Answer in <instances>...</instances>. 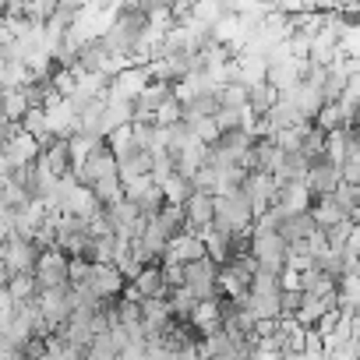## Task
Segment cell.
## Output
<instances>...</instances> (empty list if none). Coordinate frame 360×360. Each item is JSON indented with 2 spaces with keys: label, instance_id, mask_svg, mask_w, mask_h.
Listing matches in <instances>:
<instances>
[{
  "label": "cell",
  "instance_id": "cell-1",
  "mask_svg": "<svg viewBox=\"0 0 360 360\" xmlns=\"http://www.w3.org/2000/svg\"><path fill=\"white\" fill-rule=\"evenodd\" d=\"M240 191H244V198H248V205H251V212L258 216V212H265L269 205H272V198H276V176L272 173H265V169H244V176H240V184H237Z\"/></svg>",
  "mask_w": 360,
  "mask_h": 360
},
{
  "label": "cell",
  "instance_id": "cell-2",
  "mask_svg": "<svg viewBox=\"0 0 360 360\" xmlns=\"http://www.w3.org/2000/svg\"><path fill=\"white\" fill-rule=\"evenodd\" d=\"M251 255H255L258 265L279 272L283 262H286V240H283V233L279 230H258V226H251Z\"/></svg>",
  "mask_w": 360,
  "mask_h": 360
},
{
  "label": "cell",
  "instance_id": "cell-3",
  "mask_svg": "<svg viewBox=\"0 0 360 360\" xmlns=\"http://www.w3.org/2000/svg\"><path fill=\"white\" fill-rule=\"evenodd\" d=\"M32 276H36V286H60V283H68V251L57 248V244L39 248Z\"/></svg>",
  "mask_w": 360,
  "mask_h": 360
},
{
  "label": "cell",
  "instance_id": "cell-4",
  "mask_svg": "<svg viewBox=\"0 0 360 360\" xmlns=\"http://www.w3.org/2000/svg\"><path fill=\"white\" fill-rule=\"evenodd\" d=\"M216 262L209 258V255H202V258H195V262H184V286L198 297V300H205V297H223L219 293V283H216Z\"/></svg>",
  "mask_w": 360,
  "mask_h": 360
},
{
  "label": "cell",
  "instance_id": "cell-5",
  "mask_svg": "<svg viewBox=\"0 0 360 360\" xmlns=\"http://www.w3.org/2000/svg\"><path fill=\"white\" fill-rule=\"evenodd\" d=\"M148 82V68L145 64H124L117 75L106 78V99H134L141 92V85Z\"/></svg>",
  "mask_w": 360,
  "mask_h": 360
},
{
  "label": "cell",
  "instance_id": "cell-6",
  "mask_svg": "<svg viewBox=\"0 0 360 360\" xmlns=\"http://www.w3.org/2000/svg\"><path fill=\"white\" fill-rule=\"evenodd\" d=\"M36 300H39V311H43V318H46V321H50V328L57 332V328L64 325V318L71 314L68 283H60V286H39V290H36Z\"/></svg>",
  "mask_w": 360,
  "mask_h": 360
},
{
  "label": "cell",
  "instance_id": "cell-7",
  "mask_svg": "<svg viewBox=\"0 0 360 360\" xmlns=\"http://www.w3.org/2000/svg\"><path fill=\"white\" fill-rule=\"evenodd\" d=\"M304 184H307L311 198L332 195L335 184H339V162H332V159H325V155L311 159V162H307V173H304Z\"/></svg>",
  "mask_w": 360,
  "mask_h": 360
},
{
  "label": "cell",
  "instance_id": "cell-8",
  "mask_svg": "<svg viewBox=\"0 0 360 360\" xmlns=\"http://www.w3.org/2000/svg\"><path fill=\"white\" fill-rule=\"evenodd\" d=\"M36 155H39V141H36L22 124H15V131H11L8 141H4V159H8V166H11V169H15V166H29Z\"/></svg>",
  "mask_w": 360,
  "mask_h": 360
},
{
  "label": "cell",
  "instance_id": "cell-9",
  "mask_svg": "<svg viewBox=\"0 0 360 360\" xmlns=\"http://www.w3.org/2000/svg\"><path fill=\"white\" fill-rule=\"evenodd\" d=\"M36 255H39V248L32 244V240H25V237H8L4 240V255H0V262H4V269L8 272H32V265H36Z\"/></svg>",
  "mask_w": 360,
  "mask_h": 360
},
{
  "label": "cell",
  "instance_id": "cell-10",
  "mask_svg": "<svg viewBox=\"0 0 360 360\" xmlns=\"http://www.w3.org/2000/svg\"><path fill=\"white\" fill-rule=\"evenodd\" d=\"M92 290H96V297H103V300H113L120 290H124V276L117 272V265L113 262H92V269H89V279H85Z\"/></svg>",
  "mask_w": 360,
  "mask_h": 360
},
{
  "label": "cell",
  "instance_id": "cell-11",
  "mask_svg": "<svg viewBox=\"0 0 360 360\" xmlns=\"http://www.w3.org/2000/svg\"><path fill=\"white\" fill-rule=\"evenodd\" d=\"M205 255V240L198 237V233H188V230H180V233H173L169 240H166V251H162V258H169V262H195V258H202ZM159 258V262H162Z\"/></svg>",
  "mask_w": 360,
  "mask_h": 360
},
{
  "label": "cell",
  "instance_id": "cell-12",
  "mask_svg": "<svg viewBox=\"0 0 360 360\" xmlns=\"http://www.w3.org/2000/svg\"><path fill=\"white\" fill-rule=\"evenodd\" d=\"M272 205H276L283 216H286V212H304V209L311 205V191H307L304 180H283V184L276 188Z\"/></svg>",
  "mask_w": 360,
  "mask_h": 360
},
{
  "label": "cell",
  "instance_id": "cell-13",
  "mask_svg": "<svg viewBox=\"0 0 360 360\" xmlns=\"http://www.w3.org/2000/svg\"><path fill=\"white\" fill-rule=\"evenodd\" d=\"M279 96H283V99H290V103H293V110H297L304 120H311V117H314V110L325 103V99H321V89H318V85H307V82H297L293 89H286V92H279Z\"/></svg>",
  "mask_w": 360,
  "mask_h": 360
},
{
  "label": "cell",
  "instance_id": "cell-14",
  "mask_svg": "<svg viewBox=\"0 0 360 360\" xmlns=\"http://www.w3.org/2000/svg\"><path fill=\"white\" fill-rule=\"evenodd\" d=\"M138 311H141V328L145 335H159L169 321V307H166V297H141L138 300Z\"/></svg>",
  "mask_w": 360,
  "mask_h": 360
},
{
  "label": "cell",
  "instance_id": "cell-15",
  "mask_svg": "<svg viewBox=\"0 0 360 360\" xmlns=\"http://www.w3.org/2000/svg\"><path fill=\"white\" fill-rule=\"evenodd\" d=\"M131 286L138 290V300H141V297H166V283H162V265H155V262H145V265H141V269L134 272Z\"/></svg>",
  "mask_w": 360,
  "mask_h": 360
},
{
  "label": "cell",
  "instance_id": "cell-16",
  "mask_svg": "<svg viewBox=\"0 0 360 360\" xmlns=\"http://www.w3.org/2000/svg\"><path fill=\"white\" fill-rule=\"evenodd\" d=\"M307 212H311V219H314V226H332V223H339V219H353L332 195H318V198H311V205H307Z\"/></svg>",
  "mask_w": 360,
  "mask_h": 360
},
{
  "label": "cell",
  "instance_id": "cell-17",
  "mask_svg": "<svg viewBox=\"0 0 360 360\" xmlns=\"http://www.w3.org/2000/svg\"><path fill=\"white\" fill-rule=\"evenodd\" d=\"M219 318H223V304H219V297H205V300H195V307H191V325H195V332L202 335V332H212V328H219Z\"/></svg>",
  "mask_w": 360,
  "mask_h": 360
},
{
  "label": "cell",
  "instance_id": "cell-18",
  "mask_svg": "<svg viewBox=\"0 0 360 360\" xmlns=\"http://www.w3.org/2000/svg\"><path fill=\"white\" fill-rule=\"evenodd\" d=\"M131 120H134V106H131L127 99H106V103H103V113H99V134L106 138L113 127L131 124Z\"/></svg>",
  "mask_w": 360,
  "mask_h": 360
},
{
  "label": "cell",
  "instance_id": "cell-19",
  "mask_svg": "<svg viewBox=\"0 0 360 360\" xmlns=\"http://www.w3.org/2000/svg\"><path fill=\"white\" fill-rule=\"evenodd\" d=\"M159 188H162V202H173V205H184V198L195 191V188H191V180H188V176H180L176 169L166 173V176L159 180Z\"/></svg>",
  "mask_w": 360,
  "mask_h": 360
},
{
  "label": "cell",
  "instance_id": "cell-20",
  "mask_svg": "<svg viewBox=\"0 0 360 360\" xmlns=\"http://www.w3.org/2000/svg\"><path fill=\"white\" fill-rule=\"evenodd\" d=\"M18 124H22V127L39 141V148L53 138V134H50V127H46V110H43V106H29V110L22 113V120H18Z\"/></svg>",
  "mask_w": 360,
  "mask_h": 360
},
{
  "label": "cell",
  "instance_id": "cell-21",
  "mask_svg": "<svg viewBox=\"0 0 360 360\" xmlns=\"http://www.w3.org/2000/svg\"><path fill=\"white\" fill-rule=\"evenodd\" d=\"M89 188H92V195L99 198V205H110V202L124 198V188H120V176H117V169H113V173H103V176H96Z\"/></svg>",
  "mask_w": 360,
  "mask_h": 360
},
{
  "label": "cell",
  "instance_id": "cell-22",
  "mask_svg": "<svg viewBox=\"0 0 360 360\" xmlns=\"http://www.w3.org/2000/svg\"><path fill=\"white\" fill-rule=\"evenodd\" d=\"M223 15H226L223 0H195V11H191L188 22H195V25H202V29H212Z\"/></svg>",
  "mask_w": 360,
  "mask_h": 360
},
{
  "label": "cell",
  "instance_id": "cell-23",
  "mask_svg": "<svg viewBox=\"0 0 360 360\" xmlns=\"http://www.w3.org/2000/svg\"><path fill=\"white\" fill-rule=\"evenodd\" d=\"M25 110H29V99H25L22 89H4V92H0V117H4V120L18 124Z\"/></svg>",
  "mask_w": 360,
  "mask_h": 360
},
{
  "label": "cell",
  "instance_id": "cell-24",
  "mask_svg": "<svg viewBox=\"0 0 360 360\" xmlns=\"http://www.w3.org/2000/svg\"><path fill=\"white\" fill-rule=\"evenodd\" d=\"M311 124H314L318 131H332V127H349L335 99H325V103H321V106L314 110V117H311Z\"/></svg>",
  "mask_w": 360,
  "mask_h": 360
},
{
  "label": "cell",
  "instance_id": "cell-25",
  "mask_svg": "<svg viewBox=\"0 0 360 360\" xmlns=\"http://www.w3.org/2000/svg\"><path fill=\"white\" fill-rule=\"evenodd\" d=\"M191 138H195V131H191L188 120H173V124L162 127V141H166V152H169V155H176Z\"/></svg>",
  "mask_w": 360,
  "mask_h": 360
},
{
  "label": "cell",
  "instance_id": "cell-26",
  "mask_svg": "<svg viewBox=\"0 0 360 360\" xmlns=\"http://www.w3.org/2000/svg\"><path fill=\"white\" fill-rule=\"evenodd\" d=\"M155 223H159V230H162L166 237L180 233V230H184V205L162 202V205H159V212H155Z\"/></svg>",
  "mask_w": 360,
  "mask_h": 360
},
{
  "label": "cell",
  "instance_id": "cell-27",
  "mask_svg": "<svg viewBox=\"0 0 360 360\" xmlns=\"http://www.w3.org/2000/svg\"><path fill=\"white\" fill-rule=\"evenodd\" d=\"M276 89L269 85V82H255V85H248V110L255 113V117H262L272 103H276Z\"/></svg>",
  "mask_w": 360,
  "mask_h": 360
},
{
  "label": "cell",
  "instance_id": "cell-28",
  "mask_svg": "<svg viewBox=\"0 0 360 360\" xmlns=\"http://www.w3.org/2000/svg\"><path fill=\"white\" fill-rule=\"evenodd\" d=\"M4 290L11 293V300H29V297H36L39 286H36V276L32 272H11Z\"/></svg>",
  "mask_w": 360,
  "mask_h": 360
},
{
  "label": "cell",
  "instance_id": "cell-29",
  "mask_svg": "<svg viewBox=\"0 0 360 360\" xmlns=\"http://www.w3.org/2000/svg\"><path fill=\"white\" fill-rule=\"evenodd\" d=\"M103 141H106V148L113 152V159H120V155H127L131 148H138V145H134V138H131V124H120V127H113V131H110Z\"/></svg>",
  "mask_w": 360,
  "mask_h": 360
},
{
  "label": "cell",
  "instance_id": "cell-30",
  "mask_svg": "<svg viewBox=\"0 0 360 360\" xmlns=\"http://www.w3.org/2000/svg\"><path fill=\"white\" fill-rule=\"evenodd\" d=\"M85 356H92V360H113V356H117V342H113L110 328H106V332H96V335L89 339Z\"/></svg>",
  "mask_w": 360,
  "mask_h": 360
},
{
  "label": "cell",
  "instance_id": "cell-31",
  "mask_svg": "<svg viewBox=\"0 0 360 360\" xmlns=\"http://www.w3.org/2000/svg\"><path fill=\"white\" fill-rule=\"evenodd\" d=\"M353 226H356V219H339V223L325 226V230H321V233H325V244H328L332 251H342V244H346V237L353 233Z\"/></svg>",
  "mask_w": 360,
  "mask_h": 360
},
{
  "label": "cell",
  "instance_id": "cell-32",
  "mask_svg": "<svg viewBox=\"0 0 360 360\" xmlns=\"http://www.w3.org/2000/svg\"><path fill=\"white\" fill-rule=\"evenodd\" d=\"M332 198L356 219V202H360V184H346V180H339L335 184V191H332Z\"/></svg>",
  "mask_w": 360,
  "mask_h": 360
},
{
  "label": "cell",
  "instance_id": "cell-33",
  "mask_svg": "<svg viewBox=\"0 0 360 360\" xmlns=\"http://www.w3.org/2000/svg\"><path fill=\"white\" fill-rule=\"evenodd\" d=\"M321 145H325V131H318L314 124H307V131H304V141H300V155L311 162V159H318L321 155Z\"/></svg>",
  "mask_w": 360,
  "mask_h": 360
},
{
  "label": "cell",
  "instance_id": "cell-34",
  "mask_svg": "<svg viewBox=\"0 0 360 360\" xmlns=\"http://www.w3.org/2000/svg\"><path fill=\"white\" fill-rule=\"evenodd\" d=\"M188 124H191V131H195V138H202L205 145H212V141L219 138V127H216V120H212V113H202V117H188Z\"/></svg>",
  "mask_w": 360,
  "mask_h": 360
},
{
  "label": "cell",
  "instance_id": "cell-35",
  "mask_svg": "<svg viewBox=\"0 0 360 360\" xmlns=\"http://www.w3.org/2000/svg\"><path fill=\"white\" fill-rule=\"evenodd\" d=\"M173 120H180V99H173V92L155 106V113H152V124H159V127H166V124H173Z\"/></svg>",
  "mask_w": 360,
  "mask_h": 360
},
{
  "label": "cell",
  "instance_id": "cell-36",
  "mask_svg": "<svg viewBox=\"0 0 360 360\" xmlns=\"http://www.w3.org/2000/svg\"><path fill=\"white\" fill-rule=\"evenodd\" d=\"M152 184H155V180H152L148 173H138V176L124 180L120 188H124V198H127V202H138V198H141V195H145V191H148Z\"/></svg>",
  "mask_w": 360,
  "mask_h": 360
},
{
  "label": "cell",
  "instance_id": "cell-37",
  "mask_svg": "<svg viewBox=\"0 0 360 360\" xmlns=\"http://www.w3.org/2000/svg\"><path fill=\"white\" fill-rule=\"evenodd\" d=\"M300 353H304V360H321V356H325L321 335H318L311 325H307V332H304V349H300Z\"/></svg>",
  "mask_w": 360,
  "mask_h": 360
},
{
  "label": "cell",
  "instance_id": "cell-38",
  "mask_svg": "<svg viewBox=\"0 0 360 360\" xmlns=\"http://www.w3.org/2000/svg\"><path fill=\"white\" fill-rule=\"evenodd\" d=\"M134 205H138V209H141L145 216L159 212V205H162V188H159V184H152V188H148V191H145V195H141V198H138Z\"/></svg>",
  "mask_w": 360,
  "mask_h": 360
},
{
  "label": "cell",
  "instance_id": "cell-39",
  "mask_svg": "<svg viewBox=\"0 0 360 360\" xmlns=\"http://www.w3.org/2000/svg\"><path fill=\"white\" fill-rule=\"evenodd\" d=\"M169 18L176 22V25H184L188 18H191V11H195V0H169Z\"/></svg>",
  "mask_w": 360,
  "mask_h": 360
},
{
  "label": "cell",
  "instance_id": "cell-40",
  "mask_svg": "<svg viewBox=\"0 0 360 360\" xmlns=\"http://www.w3.org/2000/svg\"><path fill=\"white\" fill-rule=\"evenodd\" d=\"M300 304V290H279V314H293Z\"/></svg>",
  "mask_w": 360,
  "mask_h": 360
},
{
  "label": "cell",
  "instance_id": "cell-41",
  "mask_svg": "<svg viewBox=\"0 0 360 360\" xmlns=\"http://www.w3.org/2000/svg\"><path fill=\"white\" fill-rule=\"evenodd\" d=\"M8 276H11V272L4 269V262H0V290H4V286H8Z\"/></svg>",
  "mask_w": 360,
  "mask_h": 360
},
{
  "label": "cell",
  "instance_id": "cell-42",
  "mask_svg": "<svg viewBox=\"0 0 360 360\" xmlns=\"http://www.w3.org/2000/svg\"><path fill=\"white\" fill-rule=\"evenodd\" d=\"M92 4H99V8H110V4H117V0H92Z\"/></svg>",
  "mask_w": 360,
  "mask_h": 360
},
{
  "label": "cell",
  "instance_id": "cell-43",
  "mask_svg": "<svg viewBox=\"0 0 360 360\" xmlns=\"http://www.w3.org/2000/svg\"><path fill=\"white\" fill-rule=\"evenodd\" d=\"M0 57H4V43H0Z\"/></svg>",
  "mask_w": 360,
  "mask_h": 360
},
{
  "label": "cell",
  "instance_id": "cell-44",
  "mask_svg": "<svg viewBox=\"0 0 360 360\" xmlns=\"http://www.w3.org/2000/svg\"><path fill=\"white\" fill-rule=\"evenodd\" d=\"M0 255H4V240H0Z\"/></svg>",
  "mask_w": 360,
  "mask_h": 360
},
{
  "label": "cell",
  "instance_id": "cell-45",
  "mask_svg": "<svg viewBox=\"0 0 360 360\" xmlns=\"http://www.w3.org/2000/svg\"><path fill=\"white\" fill-rule=\"evenodd\" d=\"M339 4H353V0H339Z\"/></svg>",
  "mask_w": 360,
  "mask_h": 360
}]
</instances>
